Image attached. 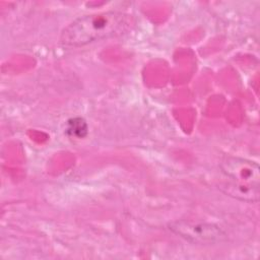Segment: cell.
Listing matches in <instances>:
<instances>
[{
	"label": "cell",
	"mask_w": 260,
	"mask_h": 260,
	"mask_svg": "<svg viewBox=\"0 0 260 260\" xmlns=\"http://www.w3.org/2000/svg\"><path fill=\"white\" fill-rule=\"evenodd\" d=\"M131 24L128 14L107 11L80 16L61 32L60 44L66 48H77L108 39L125 31Z\"/></svg>",
	"instance_id": "1"
},
{
	"label": "cell",
	"mask_w": 260,
	"mask_h": 260,
	"mask_svg": "<svg viewBox=\"0 0 260 260\" xmlns=\"http://www.w3.org/2000/svg\"><path fill=\"white\" fill-rule=\"evenodd\" d=\"M221 173L228 181L219 184V189L233 198L246 202H257L260 195V169L249 159L224 155L219 162Z\"/></svg>",
	"instance_id": "2"
},
{
	"label": "cell",
	"mask_w": 260,
	"mask_h": 260,
	"mask_svg": "<svg viewBox=\"0 0 260 260\" xmlns=\"http://www.w3.org/2000/svg\"><path fill=\"white\" fill-rule=\"evenodd\" d=\"M169 229L194 245H215L226 240L225 231L218 224L211 222L180 219L170 222Z\"/></svg>",
	"instance_id": "3"
},
{
	"label": "cell",
	"mask_w": 260,
	"mask_h": 260,
	"mask_svg": "<svg viewBox=\"0 0 260 260\" xmlns=\"http://www.w3.org/2000/svg\"><path fill=\"white\" fill-rule=\"evenodd\" d=\"M66 133L69 137L82 139L88 134V125L81 117H74L66 123Z\"/></svg>",
	"instance_id": "4"
}]
</instances>
